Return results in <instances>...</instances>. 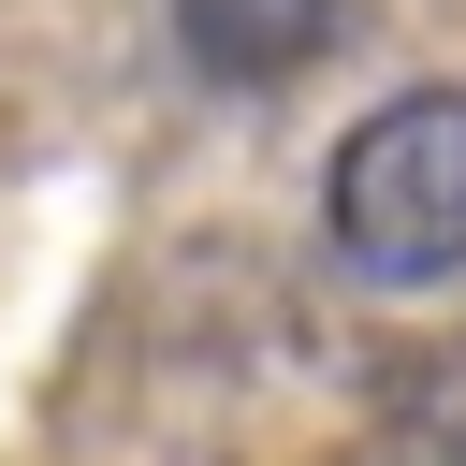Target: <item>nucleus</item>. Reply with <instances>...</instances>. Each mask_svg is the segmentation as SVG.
Wrapping results in <instances>:
<instances>
[{
    "label": "nucleus",
    "instance_id": "2",
    "mask_svg": "<svg viewBox=\"0 0 466 466\" xmlns=\"http://www.w3.org/2000/svg\"><path fill=\"white\" fill-rule=\"evenodd\" d=\"M335 15H350V0H175L189 58H204L218 87H277V73H306V58L335 44Z\"/></svg>",
    "mask_w": 466,
    "mask_h": 466
},
{
    "label": "nucleus",
    "instance_id": "1",
    "mask_svg": "<svg viewBox=\"0 0 466 466\" xmlns=\"http://www.w3.org/2000/svg\"><path fill=\"white\" fill-rule=\"evenodd\" d=\"M320 233H335V262L379 277V291L466 277V87L379 102V116L335 146V175H320Z\"/></svg>",
    "mask_w": 466,
    "mask_h": 466
}]
</instances>
